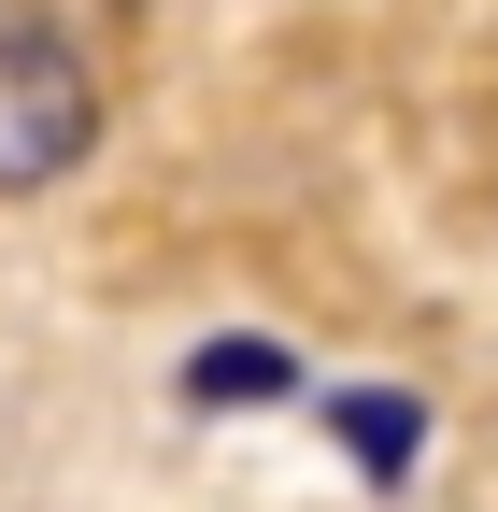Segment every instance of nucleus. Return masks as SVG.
<instances>
[{"label":"nucleus","instance_id":"obj_4","mask_svg":"<svg viewBox=\"0 0 498 512\" xmlns=\"http://www.w3.org/2000/svg\"><path fill=\"white\" fill-rule=\"evenodd\" d=\"M0 15H43V29H114L129 0H0Z\"/></svg>","mask_w":498,"mask_h":512},{"label":"nucleus","instance_id":"obj_2","mask_svg":"<svg viewBox=\"0 0 498 512\" xmlns=\"http://www.w3.org/2000/svg\"><path fill=\"white\" fill-rule=\"evenodd\" d=\"M328 427L356 441V470H370V484H399V470H413V441H427V413L399 399V384H356V399H328Z\"/></svg>","mask_w":498,"mask_h":512},{"label":"nucleus","instance_id":"obj_1","mask_svg":"<svg viewBox=\"0 0 498 512\" xmlns=\"http://www.w3.org/2000/svg\"><path fill=\"white\" fill-rule=\"evenodd\" d=\"M100 43L86 29H43V15H0V200H43L100 157Z\"/></svg>","mask_w":498,"mask_h":512},{"label":"nucleus","instance_id":"obj_3","mask_svg":"<svg viewBox=\"0 0 498 512\" xmlns=\"http://www.w3.org/2000/svg\"><path fill=\"white\" fill-rule=\"evenodd\" d=\"M285 342H200V356H185V399H200V413H242V399H285Z\"/></svg>","mask_w":498,"mask_h":512}]
</instances>
